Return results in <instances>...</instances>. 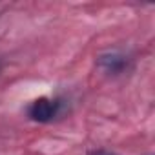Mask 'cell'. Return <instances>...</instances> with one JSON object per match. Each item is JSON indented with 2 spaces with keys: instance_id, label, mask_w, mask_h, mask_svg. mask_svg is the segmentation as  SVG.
I'll use <instances>...</instances> for the list:
<instances>
[{
  "instance_id": "cell-1",
  "label": "cell",
  "mask_w": 155,
  "mask_h": 155,
  "mask_svg": "<svg viewBox=\"0 0 155 155\" xmlns=\"http://www.w3.org/2000/svg\"><path fill=\"white\" fill-rule=\"evenodd\" d=\"M62 102L58 99H48V97H40L37 101H33L28 108V117L35 122H51L58 113H60Z\"/></svg>"
},
{
  "instance_id": "cell-2",
  "label": "cell",
  "mask_w": 155,
  "mask_h": 155,
  "mask_svg": "<svg viewBox=\"0 0 155 155\" xmlns=\"http://www.w3.org/2000/svg\"><path fill=\"white\" fill-rule=\"evenodd\" d=\"M97 68L102 69V71L108 73V75H120V73H124V71L130 68V58H128V55H124V53L108 51V53L99 55V58H97Z\"/></svg>"
},
{
  "instance_id": "cell-3",
  "label": "cell",
  "mask_w": 155,
  "mask_h": 155,
  "mask_svg": "<svg viewBox=\"0 0 155 155\" xmlns=\"http://www.w3.org/2000/svg\"><path fill=\"white\" fill-rule=\"evenodd\" d=\"M88 155H117V153L110 151V150H104V148H99V150H91Z\"/></svg>"
}]
</instances>
